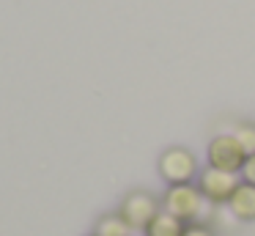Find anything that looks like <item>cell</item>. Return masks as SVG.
<instances>
[{
    "instance_id": "obj_7",
    "label": "cell",
    "mask_w": 255,
    "mask_h": 236,
    "mask_svg": "<svg viewBox=\"0 0 255 236\" xmlns=\"http://www.w3.org/2000/svg\"><path fill=\"white\" fill-rule=\"evenodd\" d=\"M184 228H187L184 220L173 217V214H167L165 209H162V212L156 214L148 225H145L143 234L145 236H184Z\"/></svg>"
},
{
    "instance_id": "obj_1",
    "label": "cell",
    "mask_w": 255,
    "mask_h": 236,
    "mask_svg": "<svg viewBox=\"0 0 255 236\" xmlns=\"http://www.w3.org/2000/svg\"><path fill=\"white\" fill-rule=\"evenodd\" d=\"M162 206H165L167 214L184 220V223H200L209 225L211 217H214V203L206 201L200 195V190L195 184H176L167 187L165 198H162Z\"/></svg>"
},
{
    "instance_id": "obj_2",
    "label": "cell",
    "mask_w": 255,
    "mask_h": 236,
    "mask_svg": "<svg viewBox=\"0 0 255 236\" xmlns=\"http://www.w3.org/2000/svg\"><path fill=\"white\" fill-rule=\"evenodd\" d=\"M242 184V176L239 173H228V170H217V168H203L198 173V190L206 201H211L214 206H225L233 198L236 187Z\"/></svg>"
},
{
    "instance_id": "obj_12",
    "label": "cell",
    "mask_w": 255,
    "mask_h": 236,
    "mask_svg": "<svg viewBox=\"0 0 255 236\" xmlns=\"http://www.w3.org/2000/svg\"><path fill=\"white\" fill-rule=\"evenodd\" d=\"M184 236H214V231H211L209 225H200V223H187Z\"/></svg>"
},
{
    "instance_id": "obj_3",
    "label": "cell",
    "mask_w": 255,
    "mask_h": 236,
    "mask_svg": "<svg viewBox=\"0 0 255 236\" xmlns=\"http://www.w3.org/2000/svg\"><path fill=\"white\" fill-rule=\"evenodd\" d=\"M159 173L170 187L192 184V179L198 176V162L187 148H167L159 157Z\"/></svg>"
},
{
    "instance_id": "obj_4",
    "label": "cell",
    "mask_w": 255,
    "mask_h": 236,
    "mask_svg": "<svg viewBox=\"0 0 255 236\" xmlns=\"http://www.w3.org/2000/svg\"><path fill=\"white\" fill-rule=\"evenodd\" d=\"M247 154L239 146V140L233 135H217L209 143V165L217 170H228V173H242Z\"/></svg>"
},
{
    "instance_id": "obj_5",
    "label": "cell",
    "mask_w": 255,
    "mask_h": 236,
    "mask_svg": "<svg viewBox=\"0 0 255 236\" xmlns=\"http://www.w3.org/2000/svg\"><path fill=\"white\" fill-rule=\"evenodd\" d=\"M159 212H162L159 201H156L151 192H132V195L124 198L121 209H118V214L132 225V231H145V225H148Z\"/></svg>"
},
{
    "instance_id": "obj_9",
    "label": "cell",
    "mask_w": 255,
    "mask_h": 236,
    "mask_svg": "<svg viewBox=\"0 0 255 236\" xmlns=\"http://www.w3.org/2000/svg\"><path fill=\"white\" fill-rule=\"evenodd\" d=\"M231 135L239 140V146L244 148V154L253 157L255 154V124H239V126H233Z\"/></svg>"
},
{
    "instance_id": "obj_8",
    "label": "cell",
    "mask_w": 255,
    "mask_h": 236,
    "mask_svg": "<svg viewBox=\"0 0 255 236\" xmlns=\"http://www.w3.org/2000/svg\"><path fill=\"white\" fill-rule=\"evenodd\" d=\"M94 236H132V225L121 217V214H107L96 223Z\"/></svg>"
},
{
    "instance_id": "obj_11",
    "label": "cell",
    "mask_w": 255,
    "mask_h": 236,
    "mask_svg": "<svg viewBox=\"0 0 255 236\" xmlns=\"http://www.w3.org/2000/svg\"><path fill=\"white\" fill-rule=\"evenodd\" d=\"M239 176H242L244 184H253L255 187V154H253V157H247V162H244V168H242V173H239Z\"/></svg>"
},
{
    "instance_id": "obj_6",
    "label": "cell",
    "mask_w": 255,
    "mask_h": 236,
    "mask_svg": "<svg viewBox=\"0 0 255 236\" xmlns=\"http://www.w3.org/2000/svg\"><path fill=\"white\" fill-rule=\"evenodd\" d=\"M228 206L236 214L239 223H253L255 220V187L242 181V184L236 187V192H233V198L228 201Z\"/></svg>"
},
{
    "instance_id": "obj_10",
    "label": "cell",
    "mask_w": 255,
    "mask_h": 236,
    "mask_svg": "<svg viewBox=\"0 0 255 236\" xmlns=\"http://www.w3.org/2000/svg\"><path fill=\"white\" fill-rule=\"evenodd\" d=\"M239 220H236V214L231 212V206H217L214 209V217H211V225H222V228H231V225H236Z\"/></svg>"
}]
</instances>
